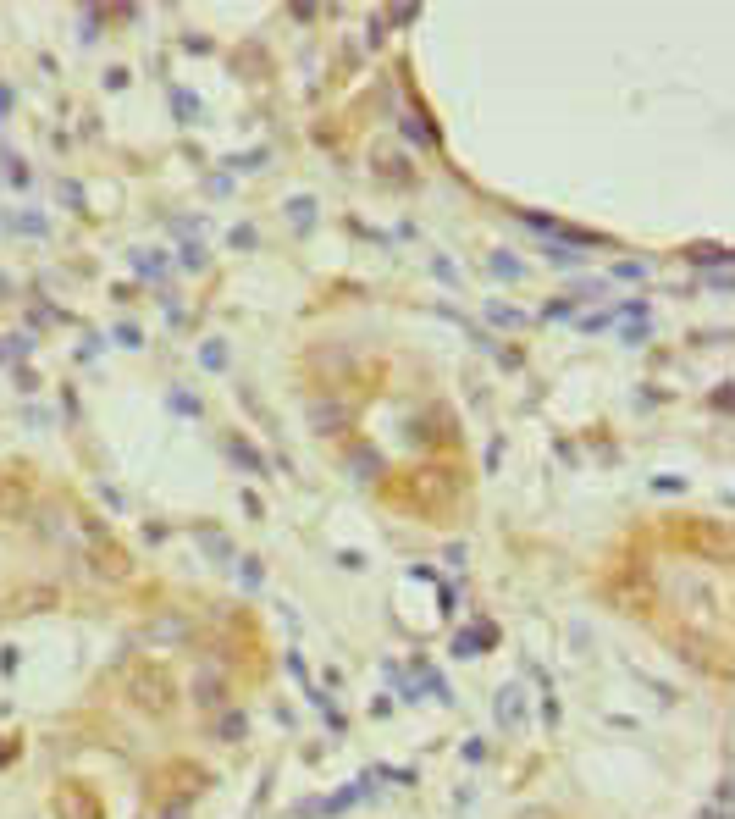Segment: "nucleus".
Segmentation results:
<instances>
[{
	"label": "nucleus",
	"instance_id": "obj_4",
	"mask_svg": "<svg viewBox=\"0 0 735 819\" xmlns=\"http://www.w3.org/2000/svg\"><path fill=\"white\" fill-rule=\"evenodd\" d=\"M199 360H205V365H227V349H222V343H205Z\"/></svg>",
	"mask_w": 735,
	"mask_h": 819
},
{
	"label": "nucleus",
	"instance_id": "obj_5",
	"mask_svg": "<svg viewBox=\"0 0 735 819\" xmlns=\"http://www.w3.org/2000/svg\"><path fill=\"white\" fill-rule=\"evenodd\" d=\"M172 100H177V111H183V122H193V111H199V105H193V95H183V89H177V95H172Z\"/></svg>",
	"mask_w": 735,
	"mask_h": 819
},
{
	"label": "nucleus",
	"instance_id": "obj_1",
	"mask_svg": "<svg viewBox=\"0 0 735 819\" xmlns=\"http://www.w3.org/2000/svg\"><path fill=\"white\" fill-rule=\"evenodd\" d=\"M498 725H503V731L525 725V687H520V681H509V687L498 692Z\"/></svg>",
	"mask_w": 735,
	"mask_h": 819
},
{
	"label": "nucleus",
	"instance_id": "obj_2",
	"mask_svg": "<svg viewBox=\"0 0 735 819\" xmlns=\"http://www.w3.org/2000/svg\"><path fill=\"white\" fill-rule=\"evenodd\" d=\"M492 637H498L492 625H481V631H465V637L453 642V654H459V659H470V654H481V642H492Z\"/></svg>",
	"mask_w": 735,
	"mask_h": 819
},
{
	"label": "nucleus",
	"instance_id": "obj_3",
	"mask_svg": "<svg viewBox=\"0 0 735 819\" xmlns=\"http://www.w3.org/2000/svg\"><path fill=\"white\" fill-rule=\"evenodd\" d=\"M227 454H232V465H244V471H265V459L249 443H238V437H227Z\"/></svg>",
	"mask_w": 735,
	"mask_h": 819
}]
</instances>
